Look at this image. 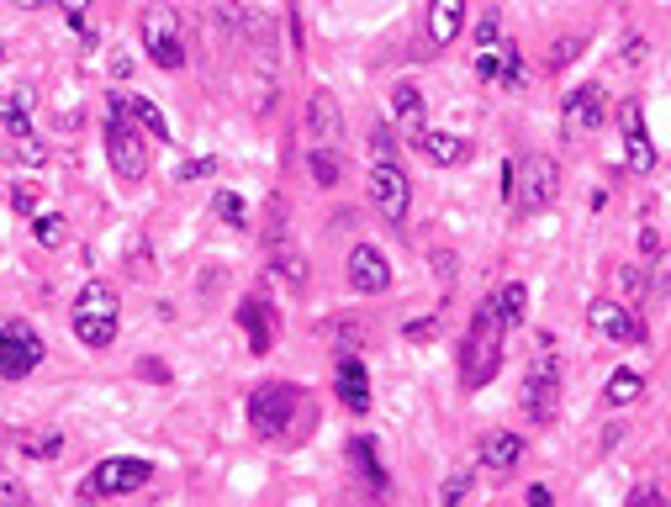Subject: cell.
Listing matches in <instances>:
<instances>
[{
  "label": "cell",
  "mask_w": 671,
  "mask_h": 507,
  "mask_svg": "<svg viewBox=\"0 0 671 507\" xmlns=\"http://www.w3.org/2000/svg\"><path fill=\"white\" fill-rule=\"evenodd\" d=\"M661 254V233L656 228H640V259H656Z\"/></svg>",
  "instance_id": "40"
},
{
  "label": "cell",
  "mask_w": 671,
  "mask_h": 507,
  "mask_svg": "<svg viewBox=\"0 0 671 507\" xmlns=\"http://www.w3.org/2000/svg\"><path fill=\"white\" fill-rule=\"evenodd\" d=\"M613 280H619V296H624V302H640V296L650 291V280H645L640 265H619V275H613Z\"/></svg>",
  "instance_id": "31"
},
{
  "label": "cell",
  "mask_w": 671,
  "mask_h": 507,
  "mask_svg": "<svg viewBox=\"0 0 671 507\" xmlns=\"http://www.w3.org/2000/svg\"><path fill=\"white\" fill-rule=\"evenodd\" d=\"M111 74H117V80H133V59H127V53H122V59L111 64Z\"/></svg>",
  "instance_id": "43"
},
{
  "label": "cell",
  "mask_w": 671,
  "mask_h": 507,
  "mask_svg": "<svg viewBox=\"0 0 671 507\" xmlns=\"http://www.w3.org/2000/svg\"><path fill=\"white\" fill-rule=\"evenodd\" d=\"M138 37H143L148 64H159V69H185V22H180L175 0H148V6H143V22H138Z\"/></svg>",
  "instance_id": "5"
},
{
  "label": "cell",
  "mask_w": 671,
  "mask_h": 507,
  "mask_svg": "<svg viewBox=\"0 0 671 507\" xmlns=\"http://www.w3.org/2000/svg\"><path fill=\"white\" fill-rule=\"evenodd\" d=\"M0 502H11V507H27V502H32V492L6 471V465H0Z\"/></svg>",
  "instance_id": "34"
},
{
  "label": "cell",
  "mask_w": 671,
  "mask_h": 507,
  "mask_svg": "<svg viewBox=\"0 0 671 507\" xmlns=\"http://www.w3.org/2000/svg\"><path fill=\"white\" fill-rule=\"evenodd\" d=\"M122 111H127V117H133V122L143 127L148 138L170 143V122H164V111H159L154 101H148V96H122Z\"/></svg>",
  "instance_id": "26"
},
{
  "label": "cell",
  "mask_w": 671,
  "mask_h": 507,
  "mask_svg": "<svg viewBox=\"0 0 671 507\" xmlns=\"http://www.w3.org/2000/svg\"><path fill=\"white\" fill-rule=\"evenodd\" d=\"M333 386H339V402L349 412H370V370L354 360V354H344L339 370H333Z\"/></svg>",
  "instance_id": "21"
},
{
  "label": "cell",
  "mask_w": 671,
  "mask_h": 507,
  "mask_svg": "<svg viewBox=\"0 0 671 507\" xmlns=\"http://www.w3.org/2000/svg\"><path fill=\"white\" fill-rule=\"evenodd\" d=\"M207 169H217V159H196V164H185V169H180V180H196V175H207Z\"/></svg>",
  "instance_id": "42"
},
{
  "label": "cell",
  "mask_w": 671,
  "mask_h": 507,
  "mask_svg": "<svg viewBox=\"0 0 671 507\" xmlns=\"http://www.w3.org/2000/svg\"><path fill=\"white\" fill-rule=\"evenodd\" d=\"M391 111H397L402 133H418V127H423V96H418V85H397V90H391Z\"/></svg>",
  "instance_id": "28"
},
{
  "label": "cell",
  "mask_w": 671,
  "mask_h": 507,
  "mask_svg": "<svg viewBox=\"0 0 671 507\" xmlns=\"http://www.w3.org/2000/svg\"><path fill=\"white\" fill-rule=\"evenodd\" d=\"M587 328L598 338H608V344H645V323L624 302H613V296H598L587 307Z\"/></svg>",
  "instance_id": "12"
},
{
  "label": "cell",
  "mask_w": 671,
  "mask_h": 507,
  "mask_svg": "<svg viewBox=\"0 0 671 507\" xmlns=\"http://www.w3.org/2000/svg\"><path fill=\"white\" fill-rule=\"evenodd\" d=\"M16 444H22L27 455H37V460H59V449H64V434H22Z\"/></svg>",
  "instance_id": "32"
},
{
  "label": "cell",
  "mask_w": 671,
  "mask_h": 507,
  "mask_svg": "<svg viewBox=\"0 0 671 507\" xmlns=\"http://www.w3.org/2000/svg\"><path fill=\"white\" fill-rule=\"evenodd\" d=\"M307 148H344V111L328 85L307 96Z\"/></svg>",
  "instance_id": "13"
},
{
  "label": "cell",
  "mask_w": 671,
  "mask_h": 507,
  "mask_svg": "<svg viewBox=\"0 0 671 507\" xmlns=\"http://www.w3.org/2000/svg\"><path fill=\"white\" fill-rule=\"evenodd\" d=\"M138 375H143L148 386H164V381H170V365H159V360H138Z\"/></svg>",
  "instance_id": "37"
},
{
  "label": "cell",
  "mask_w": 671,
  "mask_h": 507,
  "mask_svg": "<svg viewBox=\"0 0 671 507\" xmlns=\"http://www.w3.org/2000/svg\"><path fill=\"white\" fill-rule=\"evenodd\" d=\"M349 286L360 296H381L391 286V259L376 249V243H354L349 249Z\"/></svg>",
  "instance_id": "17"
},
{
  "label": "cell",
  "mask_w": 671,
  "mask_h": 507,
  "mask_svg": "<svg viewBox=\"0 0 671 507\" xmlns=\"http://www.w3.org/2000/svg\"><path fill=\"white\" fill-rule=\"evenodd\" d=\"M608 117V96H603V85H576L566 90V101H561V122H566V133H598Z\"/></svg>",
  "instance_id": "16"
},
{
  "label": "cell",
  "mask_w": 671,
  "mask_h": 507,
  "mask_svg": "<svg viewBox=\"0 0 671 507\" xmlns=\"http://www.w3.org/2000/svg\"><path fill=\"white\" fill-rule=\"evenodd\" d=\"M465 27V0H428V43L450 48Z\"/></svg>",
  "instance_id": "22"
},
{
  "label": "cell",
  "mask_w": 671,
  "mask_h": 507,
  "mask_svg": "<svg viewBox=\"0 0 671 507\" xmlns=\"http://www.w3.org/2000/svg\"><path fill=\"white\" fill-rule=\"evenodd\" d=\"M487 307H492L497 323L513 333V328L529 317V286H524V280H508V286H497V291L487 296Z\"/></svg>",
  "instance_id": "23"
},
{
  "label": "cell",
  "mask_w": 671,
  "mask_h": 507,
  "mask_svg": "<svg viewBox=\"0 0 671 507\" xmlns=\"http://www.w3.org/2000/svg\"><path fill=\"white\" fill-rule=\"evenodd\" d=\"M32 238L43 243V249H59L64 243V217L59 212H32Z\"/></svg>",
  "instance_id": "29"
},
{
  "label": "cell",
  "mask_w": 671,
  "mask_h": 507,
  "mask_svg": "<svg viewBox=\"0 0 671 507\" xmlns=\"http://www.w3.org/2000/svg\"><path fill=\"white\" fill-rule=\"evenodd\" d=\"M349 465L365 476V486H376V492H391V476L381 471V455H376V439H370V434L349 439Z\"/></svg>",
  "instance_id": "24"
},
{
  "label": "cell",
  "mask_w": 671,
  "mask_h": 507,
  "mask_svg": "<svg viewBox=\"0 0 671 507\" xmlns=\"http://www.w3.org/2000/svg\"><path fill=\"white\" fill-rule=\"evenodd\" d=\"M265 249H270V270L286 280V286H307V265H302V254L286 243V206L281 196L270 201V228H265Z\"/></svg>",
  "instance_id": "14"
},
{
  "label": "cell",
  "mask_w": 671,
  "mask_h": 507,
  "mask_svg": "<svg viewBox=\"0 0 671 507\" xmlns=\"http://www.w3.org/2000/svg\"><path fill=\"white\" fill-rule=\"evenodd\" d=\"M471 486H476V481H471V471H455L450 481L439 486V502H444V507H455V502H465V497H471Z\"/></svg>",
  "instance_id": "33"
},
{
  "label": "cell",
  "mask_w": 671,
  "mask_h": 507,
  "mask_svg": "<svg viewBox=\"0 0 671 507\" xmlns=\"http://www.w3.org/2000/svg\"><path fill=\"white\" fill-rule=\"evenodd\" d=\"M529 455V439L513 434V428H492V434H481V465L487 471H518Z\"/></svg>",
  "instance_id": "20"
},
{
  "label": "cell",
  "mask_w": 671,
  "mask_h": 507,
  "mask_svg": "<svg viewBox=\"0 0 671 507\" xmlns=\"http://www.w3.org/2000/svg\"><path fill=\"white\" fill-rule=\"evenodd\" d=\"M43 365V338L27 317H6L0 323V381H27Z\"/></svg>",
  "instance_id": "9"
},
{
  "label": "cell",
  "mask_w": 671,
  "mask_h": 507,
  "mask_svg": "<svg viewBox=\"0 0 671 507\" xmlns=\"http://www.w3.org/2000/svg\"><path fill=\"white\" fill-rule=\"evenodd\" d=\"M117 323H122V296L111 280H85L80 296H74V312H69V328L74 338L90 349V354H101L117 344Z\"/></svg>",
  "instance_id": "2"
},
{
  "label": "cell",
  "mask_w": 671,
  "mask_h": 507,
  "mask_svg": "<svg viewBox=\"0 0 671 507\" xmlns=\"http://www.w3.org/2000/svg\"><path fill=\"white\" fill-rule=\"evenodd\" d=\"M518 407H524L529 423H550L555 418V407H561V360H555V344H539V354L529 360Z\"/></svg>",
  "instance_id": "7"
},
{
  "label": "cell",
  "mask_w": 671,
  "mask_h": 507,
  "mask_svg": "<svg viewBox=\"0 0 671 507\" xmlns=\"http://www.w3.org/2000/svg\"><path fill=\"white\" fill-rule=\"evenodd\" d=\"M555 196H561V164L555 159H529V164H518V212L524 217H539L545 206H555Z\"/></svg>",
  "instance_id": "11"
},
{
  "label": "cell",
  "mask_w": 671,
  "mask_h": 507,
  "mask_svg": "<svg viewBox=\"0 0 671 507\" xmlns=\"http://www.w3.org/2000/svg\"><path fill=\"white\" fill-rule=\"evenodd\" d=\"M148 481H154V460H143V455H106L96 471L80 481V497H85V502L127 497V492H143Z\"/></svg>",
  "instance_id": "8"
},
{
  "label": "cell",
  "mask_w": 671,
  "mask_h": 507,
  "mask_svg": "<svg viewBox=\"0 0 671 507\" xmlns=\"http://www.w3.org/2000/svg\"><path fill=\"white\" fill-rule=\"evenodd\" d=\"M53 6H59V11H69V16H74V27L85 32V11H90V0H53Z\"/></svg>",
  "instance_id": "39"
},
{
  "label": "cell",
  "mask_w": 671,
  "mask_h": 507,
  "mask_svg": "<svg viewBox=\"0 0 671 507\" xmlns=\"http://www.w3.org/2000/svg\"><path fill=\"white\" fill-rule=\"evenodd\" d=\"M413 143L423 148V154L428 159H434L439 169H455V164H465V159H471L476 154V148H471V138H460V133H444V127H418V133H413Z\"/></svg>",
  "instance_id": "19"
},
{
  "label": "cell",
  "mask_w": 671,
  "mask_h": 507,
  "mask_svg": "<svg viewBox=\"0 0 671 507\" xmlns=\"http://www.w3.org/2000/svg\"><path fill=\"white\" fill-rule=\"evenodd\" d=\"M11 6H22V11H43V6H53V0H11Z\"/></svg>",
  "instance_id": "44"
},
{
  "label": "cell",
  "mask_w": 671,
  "mask_h": 507,
  "mask_svg": "<svg viewBox=\"0 0 671 507\" xmlns=\"http://www.w3.org/2000/svg\"><path fill=\"white\" fill-rule=\"evenodd\" d=\"M238 328L249 333V349L254 354H270L275 338H281V323H275V307L265 296H249V302H238Z\"/></svg>",
  "instance_id": "18"
},
{
  "label": "cell",
  "mask_w": 671,
  "mask_h": 507,
  "mask_svg": "<svg viewBox=\"0 0 671 507\" xmlns=\"http://www.w3.org/2000/svg\"><path fill=\"white\" fill-rule=\"evenodd\" d=\"M502 338H508V328L492 317V307L481 302L471 312V328H465V349H460V381L465 391H487L497 381L502 370Z\"/></svg>",
  "instance_id": "3"
},
{
  "label": "cell",
  "mask_w": 671,
  "mask_h": 507,
  "mask_svg": "<svg viewBox=\"0 0 671 507\" xmlns=\"http://www.w3.org/2000/svg\"><path fill=\"white\" fill-rule=\"evenodd\" d=\"M645 59V37L640 32H624V48H619V64H640Z\"/></svg>",
  "instance_id": "36"
},
{
  "label": "cell",
  "mask_w": 671,
  "mask_h": 507,
  "mask_svg": "<svg viewBox=\"0 0 671 507\" xmlns=\"http://www.w3.org/2000/svg\"><path fill=\"white\" fill-rule=\"evenodd\" d=\"M106 159L117 180L138 185L148 175V133L122 111V90H111V117H106Z\"/></svg>",
  "instance_id": "4"
},
{
  "label": "cell",
  "mask_w": 671,
  "mask_h": 507,
  "mask_svg": "<svg viewBox=\"0 0 671 507\" xmlns=\"http://www.w3.org/2000/svg\"><path fill=\"white\" fill-rule=\"evenodd\" d=\"M11 201H16V212H37V191H32V185H16Z\"/></svg>",
  "instance_id": "41"
},
{
  "label": "cell",
  "mask_w": 671,
  "mask_h": 507,
  "mask_svg": "<svg viewBox=\"0 0 671 507\" xmlns=\"http://www.w3.org/2000/svg\"><path fill=\"white\" fill-rule=\"evenodd\" d=\"M619 138H624V159L635 175H650L656 169V143H650V127H645V111L635 101L619 106Z\"/></svg>",
  "instance_id": "15"
},
{
  "label": "cell",
  "mask_w": 671,
  "mask_h": 507,
  "mask_svg": "<svg viewBox=\"0 0 671 507\" xmlns=\"http://www.w3.org/2000/svg\"><path fill=\"white\" fill-rule=\"evenodd\" d=\"M212 212L228 222V228H249V206H244V196H233V191H217Z\"/></svg>",
  "instance_id": "30"
},
{
  "label": "cell",
  "mask_w": 671,
  "mask_h": 507,
  "mask_svg": "<svg viewBox=\"0 0 671 507\" xmlns=\"http://www.w3.org/2000/svg\"><path fill=\"white\" fill-rule=\"evenodd\" d=\"M296 407H302V391L291 381H265L249 397V428L259 439H296Z\"/></svg>",
  "instance_id": "6"
},
{
  "label": "cell",
  "mask_w": 671,
  "mask_h": 507,
  "mask_svg": "<svg viewBox=\"0 0 671 507\" xmlns=\"http://www.w3.org/2000/svg\"><path fill=\"white\" fill-rule=\"evenodd\" d=\"M497 43H502V32H497V16L487 11V16L476 22V53H487V48H497Z\"/></svg>",
  "instance_id": "35"
},
{
  "label": "cell",
  "mask_w": 671,
  "mask_h": 507,
  "mask_svg": "<svg viewBox=\"0 0 671 507\" xmlns=\"http://www.w3.org/2000/svg\"><path fill=\"white\" fill-rule=\"evenodd\" d=\"M32 127H37V122H32V90H27V85L6 90V96H0V133L16 143V154H22L27 164H43V159H48V148L37 143Z\"/></svg>",
  "instance_id": "10"
},
{
  "label": "cell",
  "mask_w": 671,
  "mask_h": 507,
  "mask_svg": "<svg viewBox=\"0 0 671 507\" xmlns=\"http://www.w3.org/2000/svg\"><path fill=\"white\" fill-rule=\"evenodd\" d=\"M370 154H376V164H370V175H365L370 206H376L391 228H402L407 212H413V180H407V169L397 159V138H391V127H376V133H370Z\"/></svg>",
  "instance_id": "1"
},
{
  "label": "cell",
  "mask_w": 671,
  "mask_h": 507,
  "mask_svg": "<svg viewBox=\"0 0 671 507\" xmlns=\"http://www.w3.org/2000/svg\"><path fill=\"white\" fill-rule=\"evenodd\" d=\"M645 397V375L640 370H629V365H619L608 375V386H603V402L608 407H629V402H640Z\"/></svg>",
  "instance_id": "25"
},
{
  "label": "cell",
  "mask_w": 671,
  "mask_h": 507,
  "mask_svg": "<svg viewBox=\"0 0 671 507\" xmlns=\"http://www.w3.org/2000/svg\"><path fill=\"white\" fill-rule=\"evenodd\" d=\"M307 169H312V185L333 191V185L344 180V154L339 148H307Z\"/></svg>",
  "instance_id": "27"
},
{
  "label": "cell",
  "mask_w": 671,
  "mask_h": 507,
  "mask_svg": "<svg viewBox=\"0 0 671 507\" xmlns=\"http://www.w3.org/2000/svg\"><path fill=\"white\" fill-rule=\"evenodd\" d=\"M434 328H439V323H434V317H423V323H407L402 333H407V338H413V344H428V338H434Z\"/></svg>",
  "instance_id": "38"
}]
</instances>
